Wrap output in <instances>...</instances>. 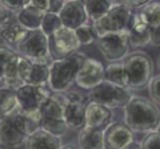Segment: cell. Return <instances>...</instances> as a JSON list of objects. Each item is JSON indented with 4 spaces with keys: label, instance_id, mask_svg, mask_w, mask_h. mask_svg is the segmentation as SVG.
Here are the masks:
<instances>
[{
    "label": "cell",
    "instance_id": "obj_20",
    "mask_svg": "<svg viewBox=\"0 0 160 149\" xmlns=\"http://www.w3.org/2000/svg\"><path fill=\"white\" fill-rule=\"evenodd\" d=\"M0 30V36L5 43L10 46L17 47L25 39L29 31L21 26L16 19V14L11 13L3 22Z\"/></svg>",
    "mask_w": 160,
    "mask_h": 149
},
{
    "label": "cell",
    "instance_id": "obj_26",
    "mask_svg": "<svg viewBox=\"0 0 160 149\" xmlns=\"http://www.w3.org/2000/svg\"><path fill=\"white\" fill-rule=\"evenodd\" d=\"M17 107L16 91L7 87H0V119L9 115Z\"/></svg>",
    "mask_w": 160,
    "mask_h": 149
},
{
    "label": "cell",
    "instance_id": "obj_35",
    "mask_svg": "<svg viewBox=\"0 0 160 149\" xmlns=\"http://www.w3.org/2000/svg\"><path fill=\"white\" fill-rule=\"evenodd\" d=\"M66 1H62V0H51V8H50V13L58 14L61 12V10L64 7Z\"/></svg>",
    "mask_w": 160,
    "mask_h": 149
},
{
    "label": "cell",
    "instance_id": "obj_3",
    "mask_svg": "<svg viewBox=\"0 0 160 149\" xmlns=\"http://www.w3.org/2000/svg\"><path fill=\"white\" fill-rule=\"evenodd\" d=\"M88 57L78 52L67 59L55 61L50 65L49 89L54 93H64L76 84L77 76L84 61Z\"/></svg>",
    "mask_w": 160,
    "mask_h": 149
},
{
    "label": "cell",
    "instance_id": "obj_38",
    "mask_svg": "<svg viewBox=\"0 0 160 149\" xmlns=\"http://www.w3.org/2000/svg\"><path fill=\"white\" fill-rule=\"evenodd\" d=\"M62 149H80V148H79L78 146H75V145H71V144H69V145L63 146Z\"/></svg>",
    "mask_w": 160,
    "mask_h": 149
},
{
    "label": "cell",
    "instance_id": "obj_5",
    "mask_svg": "<svg viewBox=\"0 0 160 149\" xmlns=\"http://www.w3.org/2000/svg\"><path fill=\"white\" fill-rule=\"evenodd\" d=\"M40 127L51 134L62 137L69 126L64 115V102L61 93L49 97L39 109Z\"/></svg>",
    "mask_w": 160,
    "mask_h": 149
},
{
    "label": "cell",
    "instance_id": "obj_25",
    "mask_svg": "<svg viewBox=\"0 0 160 149\" xmlns=\"http://www.w3.org/2000/svg\"><path fill=\"white\" fill-rule=\"evenodd\" d=\"M89 22L93 23L106 15L112 7L113 1L108 0H88L84 1Z\"/></svg>",
    "mask_w": 160,
    "mask_h": 149
},
{
    "label": "cell",
    "instance_id": "obj_4",
    "mask_svg": "<svg viewBox=\"0 0 160 149\" xmlns=\"http://www.w3.org/2000/svg\"><path fill=\"white\" fill-rule=\"evenodd\" d=\"M128 90L141 91L149 86L153 79V61L149 55L136 51L123 60Z\"/></svg>",
    "mask_w": 160,
    "mask_h": 149
},
{
    "label": "cell",
    "instance_id": "obj_12",
    "mask_svg": "<svg viewBox=\"0 0 160 149\" xmlns=\"http://www.w3.org/2000/svg\"><path fill=\"white\" fill-rule=\"evenodd\" d=\"M19 58L13 49L0 46V82H4V87L15 91L24 85L18 74Z\"/></svg>",
    "mask_w": 160,
    "mask_h": 149
},
{
    "label": "cell",
    "instance_id": "obj_28",
    "mask_svg": "<svg viewBox=\"0 0 160 149\" xmlns=\"http://www.w3.org/2000/svg\"><path fill=\"white\" fill-rule=\"evenodd\" d=\"M75 33L81 46H91L97 40H98V36L95 26L91 22H88L87 24L75 30Z\"/></svg>",
    "mask_w": 160,
    "mask_h": 149
},
{
    "label": "cell",
    "instance_id": "obj_27",
    "mask_svg": "<svg viewBox=\"0 0 160 149\" xmlns=\"http://www.w3.org/2000/svg\"><path fill=\"white\" fill-rule=\"evenodd\" d=\"M139 15L152 30L158 28L160 26V2L149 1L140 9Z\"/></svg>",
    "mask_w": 160,
    "mask_h": 149
},
{
    "label": "cell",
    "instance_id": "obj_7",
    "mask_svg": "<svg viewBox=\"0 0 160 149\" xmlns=\"http://www.w3.org/2000/svg\"><path fill=\"white\" fill-rule=\"evenodd\" d=\"M131 17V9L121 4L119 1H113L112 7L109 9L108 12L101 19L93 22L92 25L95 26L100 39L109 33L128 31Z\"/></svg>",
    "mask_w": 160,
    "mask_h": 149
},
{
    "label": "cell",
    "instance_id": "obj_37",
    "mask_svg": "<svg viewBox=\"0 0 160 149\" xmlns=\"http://www.w3.org/2000/svg\"><path fill=\"white\" fill-rule=\"evenodd\" d=\"M11 13H12V12H9L8 10L5 9V7L1 4V2H0V27H1V25L3 24V22L6 20V18Z\"/></svg>",
    "mask_w": 160,
    "mask_h": 149
},
{
    "label": "cell",
    "instance_id": "obj_15",
    "mask_svg": "<svg viewBox=\"0 0 160 149\" xmlns=\"http://www.w3.org/2000/svg\"><path fill=\"white\" fill-rule=\"evenodd\" d=\"M18 74L24 85L46 86L50 78V65L35 64L20 56Z\"/></svg>",
    "mask_w": 160,
    "mask_h": 149
},
{
    "label": "cell",
    "instance_id": "obj_1",
    "mask_svg": "<svg viewBox=\"0 0 160 149\" xmlns=\"http://www.w3.org/2000/svg\"><path fill=\"white\" fill-rule=\"evenodd\" d=\"M39 127V112H25L18 107L13 112L0 119V145L10 149L18 148Z\"/></svg>",
    "mask_w": 160,
    "mask_h": 149
},
{
    "label": "cell",
    "instance_id": "obj_31",
    "mask_svg": "<svg viewBox=\"0 0 160 149\" xmlns=\"http://www.w3.org/2000/svg\"><path fill=\"white\" fill-rule=\"evenodd\" d=\"M30 1L31 0H2L0 2L9 12L17 14L20 10L27 6Z\"/></svg>",
    "mask_w": 160,
    "mask_h": 149
},
{
    "label": "cell",
    "instance_id": "obj_34",
    "mask_svg": "<svg viewBox=\"0 0 160 149\" xmlns=\"http://www.w3.org/2000/svg\"><path fill=\"white\" fill-rule=\"evenodd\" d=\"M32 3L35 5L36 7L41 9L43 12L50 13L51 8V0H32Z\"/></svg>",
    "mask_w": 160,
    "mask_h": 149
},
{
    "label": "cell",
    "instance_id": "obj_2",
    "mask_svg": "<svg viewBox=\"0 0 160 149\" xmlns=\"http://www.w3.org/2000/svg\"><path fill=\"white\" fill-rule=\"evenodd\" d=\"M123 112L124 123L134 133L148 134L160 128V109L149 98L133 96Z\"/></svg>",
    "mask_w": 160,
    "mask_h": 149
},
{
    "label": "cell",
    "instance_id": "obj_16",
    "mask_svg": "<svg viewBox=\"0 0 160 149\" xmlns=\"http://www.w3.org/2000/svg\"><path fill=\"white\" fill-rule=\"evenodd\" d=\"M134 140V132L124 122H112L103 131V149H128Z\"/></svg>",
    "mask_w": 160,
    "mask_h": 149
},
{
    "label": "cell",
    "instance_id": "obj_11",
    "mask_svg": "<svg viewBox=\"0 0 160 149\" xmlns=\"http://www.w3.org/2000/svg\"><path fill=\"white\" fill-rule=\"evenodd\" d=\"M64 102V115L68 126L74 129H82L86 126L87 102L86 98L81 92L68 91L61 93Z\"/></svg>",
    "mask_w": 160,
    "mask_h": 149
},
{
    "label": "cell",
    "instance_id": "obj_32",
    "mask_svg": "<svg viewBox=\"0 0 160 149\" xmlns=\"http://www.w3.org/2000/svg\"><path fill=\"white\" fill-rule=\"evenodd\" d=\"M148 87L151 101L160 106V74L151 80Z\"/></svg>",
    "mask_w": 160,
    "mask_h": 149
},
{
    "label": "cell",
    "instance_id": "obj_14",
    "mask_svg": "<svg viewBox=\"0 0 160 149\" xmlns=\"http://www.w3.org/2000/svg\"><path fill=\"white\" fill-rule=\"evenodd\" d=\"M104 81L103 65L93 58H87L79 71L76 85L81 90L91 92Z\"/></svg>",
    "mask_w": 160,
    "mask_h": 149
},
{
    "label": "cell",
    "instance_id": "obj_36",
    "mask_svg": "<svg viewBox=\"0 0 160 149\" xmlns=\"http://www.w3.org/2000/svg\"><path fill=\"white\" fill-rule=\"evenodd\" d=\"M151 44L153 46H160V26L158 28L152 30Z\"/></svg>",
    "mask_w": 160,
    "mask_h": 149
},
{
    "label": "cell",
    "instance_id": "obj_6",
    "mask_svg": "<svg viewBox=\"0 0 160 149\" xmlns=\"http://www.w3.org/2000/svg\"><path fill=\"white\" fill-rule=\"evenodd\" d=\"M16 52L19 56L35 64L49 65L52 61L49 54L48 37L41 29L29 31L25 39L16 47Z\"/></svg>",
    "mask_w": 160,
    "mask_h": 149
},
{
    "label": "cell",
    "instance_id": "obj_9",
    "mask_svg": "<svg viewBox=\"0 0 160 149\" xmlns=\"http://www.w3.org/2000/svg\"><path fill=\"white\" fill-rule=\"evenodd\" d=\"M48 43L49 54L53 62L73 56L74 54L78 53L81 47L75 31L65 27L49 36Z\"/></svg>",
    "mask_w": 160,
    "mask_h": 149
},
{
    "label": "cell",
    "instance_id": "obj_30",
    "mask_svg": "<svg viewBox=\"0 0 160 149\" xmlns=\"http://www.w3.org/2000/svg\"><path fill=\"white\" fill-rule=\"evenodd\" d=\"M140 149H160V131L150 132L143 137Z\"/></svg>",
    "mask_w": 160,
    "mask_h": 149
},
{
    "label": "cell",
    "instance_id": "obj_29",
    "mask_svg": "<svg viewBox=\"0 0 160 149\" xmlns=\"http://www.w3.org/2000/svg\"><path fill=\"white\" fill-rule=\"evenodd\" d=\"M63 23L58 14L47 13L44 16V19L41 25V30L47 37L51 36L59 29L63 28Z\"/></svg>",
    "mask_w": 160,
    "mask_h": 149
},
{
    "label": "cell",
    "instance_id": "obj_17",
    "mask_svg": "<svg viewBox=\"0 0 160 149\" xmlns=\"http://www.w3.org/2000/svg\"><path fill=\"white\" fill-rule=\"evenodd\" d=\"M59 16L65 28L73 31L89 22L84 1H80V0L66 1L64 7L59 13Z\"/></svg>",
    "mask_w": 160,
    "mask_h": 149
},
{
    "label": "cell",
    "instance_id": "obj_39",
    "mask_svg": "<svg viewBox=\"0 0 160 149\" xmlns=\"http://www.w3.org/2000/svg\"><path fill=\"white\" fill-rule=\"evenodd\" d=\"M157 67H158V70H159V72H160V56H159L158 61H157Z\"/></svg>",
    "mask_w": 160,
    "mask_h": 149
},
{
    "label": "cell",
    "instance_id": "obj_18",
    "mask_svg": "<svg viewBox=\"0 0 160 149\" xmlns=\"http://www.w3.org/2000/svg\"><path fill=\"white\" fill-rule=\"evenodd\" d=\"M112 109L96 102H90L88 103L86 114V126L104 131L112 123Z\"/></svg>",
    "mask_w": 160,
    "mask_h": 149
},
{
    "label": "cell",
    "instance_id": "obj_23",
    "mask_svg": "<svg viewBox=\"0 0 160 149\" xmlns=\"http://www.w3.org/2000/svg\"><path fill=\"white\" fill-rule=\"evenodd\" d=\"M78 147L80 149H103V131L85 126L79 131Z\"/></svg>",
    "mask_w": 160,
    "mask_h": 149
},
{
    "label": "cell",
    "instance_id": "obj_19",
    "mask_svg": "<svg viewBox=\"0 0 160 149\" xmlns=\"http://www.w3.org/2000/svg\"><path fill=\"white\" fill-rule=\"evenodd\" d=\"M128 32L130 48H144L151 44L152 29L141 19L139 13L132 15Z\"/></svg>",
    "mask_w": 160,
    "mask_h": 149
},
{
    "label": "cell",
    "instance_id": "obj_21",
    "mask_svg": "<svg viewBox=\"0 0 160 149\" xmlns=\"http://www.w3.org/2000/svg\"><path fill=\"white\" fill-rule=\"evenodd\" d=\"M61 137L39 127L33 131L25 142L26 149H62Z\"/></svg>",
    "mask_w": 160,
    "mask_h": 149
},
{
    "label": "cell",
    "instance_id": "obj_10",
    "mask_svg": "<svg viewBox=\"0 0 160 149\" xmlns=\"http://www.w3.org/2000/svg\"><path fill=\"white\" fill-rule=\"evenodd\" d=\"M98 47L108 62H122L129 55L128 32L123 31L104 35L98 40Z\"/></svg>",
    "mask_w": 160,
    "mask_h": 149
},
{
    "label": "cell",
    "instance_id": "obj_33",
    "mask_svg": "<svg viewBox=\"0 0 160 149\" xmlns=\"http://www.w3.org/2000/svg\"><path fill=\"white\" fill-rule=\"evenodd\" d=\"M121 4L125 5L126 7H128L129 9H132V8H142L144 7L145 5L149 2L148 0H126V1H119Z\"/></svg>",
    "mask_w": 160,
    "mask_h": 149
},
{
    "label": "cell",
    "instance_id": "obj_13",
    "mask_svg": "<svg viewBox=\"0 0 160 149\" xmlns=\"http://www.w3.org/2000/svg\"><path fill=\"white\" fill-rule=\"evenodd\" d=\"M51 96L46 86L23 85L16 90L18 107L25 112H38L44 102Z\"/></svg>",
    "mask_w": 160,
    "mask_h": 149
},
{
    "label": "cell",
    "instance_id": "obj_8",
    "mask_svg": "<svg viewBox=\"0 0 160 149\" xmlns=\"http://www.w3.org/2000/svg\"><path fill=\"white\" fill-rule=\"evenodd\" d=\"M133 95L128 89L103 81L89 93V101L110 109L124 108Z\"/></svg>",
    "mask_w": 160,
    "mask_h": 149
},
{
    "label": "cell",
    "instance_id": "obj_24",
    "mask_svg": "<svg viewBox=\"0 0 160 149\" xmlns=\"http://www.w3.org/2000/svg\"><path fill=\"white\" fill-rule=\"evenodd\" d=\"M104 81L112 82V84L117 85L118 87L128 89L123 61L122 62L109 63L104 68Z\"/></svg>",
    "mask_w": 160,
    "mask_h": 149
},
{
    "label": "cell",
    "instance_id": "obj_40",
    "mask_svg": "<svg viewBox=\"0 0 160 149\" xmlns=\"http://www.w3.org/2000/svg\"><path fill=\"white\" fill-rule=\"evenodd\" d=\"M159 131H160V128H159Z\"/></svg>",
    "mask_w": 160,
    "mask_h": 149
},
{
    "label": "cell",
    "instance_id": "obj_22",
    "mask_svg": "<svg viewBox=\"0 0 160 149\" xmlns=\"http://www.w3.org/2000/svg\"><path fill=\"white\" fill-rule=\"evenodd\" d=\"M45 14L46 13L43 12L41 9L36 7L31 0L30 3L25 8L20 10L16 14V19H17L18 23L21 26H23L25 29L28 31H34L41 29V25Z\"/></svg>",
    "mask_w": 160,
    "mask_h": 149
}]
</instances>
